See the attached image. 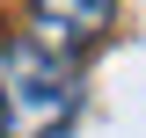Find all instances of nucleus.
Segmentation results:
<instances>
[{"label": "nucleus", "mask_w": 146, "mask_h": 138, "mask_svg": "<svg viewBox=\"0 0 146 138\" xmlns=\"http://www.w3.org/2000/svg\"><path fill=\"white\" fill-rule=\"evenodd\" d=\"M80 116V73L36 36L0 44V138H58Z\"/></svg>", "instance_id": "f257e3e1"}, {"label": "nucleus", "mask_w": 146, "mask_h": 138, "mask_svg": "<svg viewBox=\"0 0 146 138\" xmlns=\"http://www.w3.org/2000/svg\"><path fill=\"white\" fill-rule=\"evenodd\" d=\"M29 7H36V29H44V51H58V58L88 51L117 15V0H29Z\"/></svg>", "instance_id": "f03ea898"}]
</instances>
